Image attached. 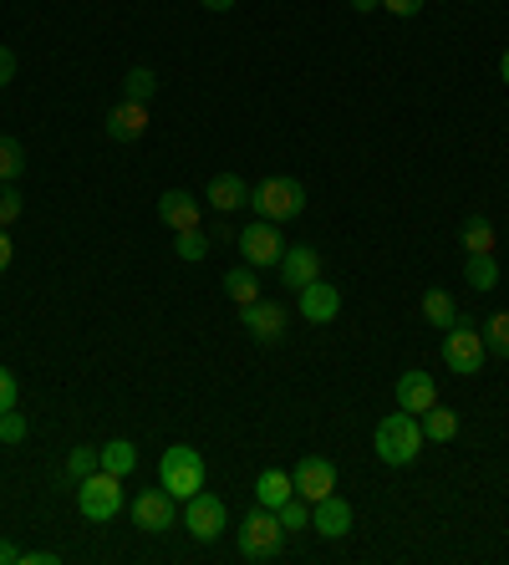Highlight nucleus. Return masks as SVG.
Listing matches in <instances>:
<instances>
[{"label": "nucleus", "mask_w": 509, "mask_h": 565, "mask_svg": "<svg viewBox=\"0 0 509 565\" xmlns=\"http://www.w3.org/2000/svg\"><path fill=\"white\" fill-rule=\"evenodd\" d=\"M158 220L169 224L173 235H179V230H199V224H204V204H199L189 189H169V194H158Z\"/></svg>", "instance_id": "nucleus-13"}, {"label": "nucleus", "mask_w": 509, "mask_h": 565, "mask_svg": "<svg viewBox=\"0 0 509 565\" xmlns=\"http://www.w3.org/2000/svg\"><path fill=\"white\" fill-rule=\"evenodd\" d=\"M97 463H103L107 473H118V479H128V473L138 469V448H132L128 438H113V444L97 448Z\"/></svg>", "instance_id": "nucleus-21"}, {"label": "nucleus", "mask_w": 509, "mask_h": 565, "mask_svg": "<svg viewBox=\"0 0 509 565\" xmlns=\"http://www.w3.org/2000/svg\"><path fill=\"white\" fill-rule=\"evenodd\" d=\"M464 280H469L474 290H495L499 286V260H495V255H469V265H464Z\"/></svg>", "instance_id": "nucleus-26"}, {"label": "nucleus", "mask_w": 509, "mask_h": 565, "mask_svg": "<svg viewBox=\"0 0 509 565\" xmlns=\"http://www.w3.org/2000/svg\"><path fill=\"white\" fill-rule=\"evenodd\" d=\"M499 82L509 87V52H505V62H499Z\"/></svg>", "instance_id": "nucleus-42"}, {"label": "nucleus", "mask_w": 509, "mask_h": 565, "mask_svg": "<svg viewBox=\"0 0 509 565\" xmlns=\"http://www.w3.org/2000/svg\"><path fill=\"white\" fill-rule=\"evenodd\" d=\"M21 169H26V148L0 132V184H15V179H21Z\"/></svg>", "instance_id": "nucleus-27"}, {"label": "nucleus", "mask_w": 509, "mask_h": 565, "mask_svg": "<svg viewBox=\"0 0 509 565\" xmlns=\"http://www.w3.org/2000/svg\"><path fill=\"white\" fill-rule=\"evenodd\" d=\"M372 444H378V459L388 463V469H407V463L423 454V444H428V438H423V418L407 408L388 413V418L378 423V438H372Z\"/></svg>", "instance_id": "nucleus-1"}, {"label": "nucleus", "mask_w": 509, "mask_h": 565, "mask_svg": "<svg viewBox=\"0 0 509 565\" xmlns=\"http://www.w3.org/2000/svg\"><path fill=\"white\" fill-rule=\"evenodd\" d=\"M352 11L357 15H372V11H378V0H352Z\"/></svg>", "instance_id": "nucleus-41"}, {"label": "nucleus", "mask_w": 509, "mask_h": 565, "mask_svg": "<svg viewBox=\"0 0 509 565\" xmlns=\"http://www.w3.org/2000/svg\"><path fill=\"white\" fill-rule=\"evenodd\" d=\"M296 311L306 327H327V321H337V311H341V290L327 286V280H311V286L296 290Z\"/></svg>", "instance_id": "nucleus-12"}, {"label": "nucleus", "mask_w": 509, "mask_h": 565, "mask_svg": "<svg viewBox=\"0 0 509 565\" xmlns=\"http://www.w3.org/2000/svg\"><path fill=\"white\" fill-rule=\"evenodd\" d=\"M224 296H230L235 306L261 301V276H255V265H235V270L224 276Z\"/></svg>", "instance_id": "nucleus-22"}, {"label": "nucleus", "mask_w": 509, "mask_h": 565, "mask_svg": "<svg viewBox=\"0 0 509 565\" xmlns=\"http://www.w3.org/2000/svg\"><path fill=\"white\" fill-rule=\"evenodd\" d=\"M183 530L199 540V545H214V540L230 530V514H224V500H214L210 489H199L194 500H183Z\"/></svg>", "instance_id": "nucleus-7"}, {"label": "nucleus", "mask_w": 509, "mask_h": 565, "mask_svg": "<svg viewBox=\"0 0 509 565\" xmlns=\"http://www.w3.org/2000/svg\"><path fill=\"white\" fill-rule=\"evenodd\" d=\"M286 545V525H280V514L255 504V510L240 520V555L245 561H275Z\"/></svg>", "instance_id": "nucleus-4"}, {"label": "nucleus", "mask_w": 509, "mask_h": 565, "mask_svg": "<svg viewBox=\"0 0 509 565\" xmlns=\"http://www.w3.org/2000/svg\"><path fill=\"white\" fill-rule=\"evenodd\" d=\"M484 347L495 356H509V311H495L484 321Z\"/></svg>", "instance_id": "nucleus-29"}, {"label": "nucleus", "mask_w": 509, "mask_h": 565, "mask_svg": "<svg viewBox=\"0 0 509 565\" xmlns=\"http://www.w3.org/2000/svg\"><path fill=\"white\" fill-rule=\"evenodd\" d=\"M153 93H158L153 66H132L128 77H123V97H128V103H153Z\"/></svg>", "instance_id": "nucleus-25"}, {"label": "nucleus", "mask_w": 509, "mask_h": 565, "mask_svg": "<svg viewBox=\"0 0 509 565\" xmlns=\"http://www.w3.org/2000/svg\"><path fill=\"white\" fill-rule=\"evenodd\" d=\"M240 255H245V265H255V270H265V265H280V255H286V239H280V230H275L271 220H255L245 224L235 235Z\"/></svg>", "instance_id": "nucleus-9"}, {"label": "nucleus", "mask_w": 509, "mask_h": 565, "mask_svg": "<svg viewBox=\"0 0 509 565\" xmlns=\"http://www.w3.org/2000/svg\"><path fill=\"white\" fill-rule=\"evenodd\" d=\"M484 356H489L484 331L474 327L469 316H458L454 327L444 331V362L458 372V377H474V372H484Z\"/></svg>", "instance_id": "nucleus-6"}, {"label": "nucleus", "mask_w": 509, "mask_h": 565, "mask_svg": "<svg viewBox=\"0 0 509 565\" xmlns=\"http://www.w3.org/2000/svg\"><path fill=\"white\" fill-rule=\"evenodd\" d=\"M204 11H214V15H224V11H235V0H199Z\"/></svg>", "instance_id": "nucleus-40"}, {"label": "nucleus", "mask_w": 509, "mask_h": 565, "mask_svg": "<svg viewBox=\"0 0 509 565\" xmlns=\"http://www.w3.org/2000/svg\"><path fill=\"white\" fill-rule=\"evenodd\" d=\"M423 316H428V327L448 331V327H454V321H458V316H464V311H458V306H454V296H448V290H438V286H433V290H423Z\"/></svg>", "instance_id": "nucleus-23"}, {"label": "nucleus", "mask_w": 509, "mask_h": 565, "mask_svg": "<svg viewBox=\"0 0 509 565\" xmlns=\"http://www.w3.org/2000/svg\"><path fill=\"white\" fill-rule=\"evenodd\" d=\"M103 128L113 143H138L148 132V103H128V97H123V103L103 118Z\"/></svg>", "instance_id": "nucleus-14"}, {"label": "nucleus", "mask_w": 509, "mask_h": 565, "mask_svg": "<svg viewBox=\"0 0 509 565\" xmlns=\"http://www.w3.org/2000/svg\"><path fill=\"white\" fill-rule=\"evenodd\" d=\"M26 565H56V551H21Z\"/></svg>", "instance_id": "nucleus-38"}, {"label": "nucleus", "mask_w": 509, "mask_h": 565, "mask_svg": "<svg viewBox=\"0 0 509 565\" xmlns=\"http://www.w3.org/2000/svg\"><path fill=\"white\" fill-rule=\"evenodd\" d=\"M103 469V463H97V448H72V454H66V479H87V473H97Z\"/></svg>", "instance_id": "nucleus-31"}, {"label": "nucleus", "mask_w": 509, "mask_h": 565, "mask_svg": "<svg viewBox=\"0 0 509 565\" xmlns=\"http://www.w3.org/2000/svg\"><path fill=\"white\" fill-rule=\"evenodd\" d=\"M240 327L250 331V342H261V347H275L280 337H286V327H290V311L280 301H250V306H240Z\"/></svg>", "instance_id": "nucleus-8"}, {"label": "nucleus", "mask_w": 509, "mask_h": 565, "mask_svg": "<svg viewBox=\"0 0 509 565\" xmlns=\"http://www.w3.org/2000/svg\"><path fill=\"white\" fill-rule=\"evenodd\" d=\"M11 255H15V245H11V230H0V276L11 270Z\"/></svg>", "instance_id": "nucleus-37"}, {"label": "nucleus", "mask_w": 509, "mask_h": 565, "mask_svg": "<svg viewBox=\"0 0 509 565\" xmlns=\"http://www.w3.org/2000/svg\"><path fill=\"white\" fill-rule=\"evenodd\" d=\"M11 82H15V52L0 46V87H11Z\"/></svg>", "instance_id": "nucleus-36"}, {"label": "nucleus", "mask_w": 509, "mask_h": 565, "mask_svg": "<svg viewBox=\"0 0 509 565\" xmlns=\"http://www.w3.org/2000/svg\"><path fill=\"white\" fill-rule=\"evenodd\" d=\"M204 204H214L220 214H235L250 204V184L240 179V173H214L210 189H204Z\"/></svg>", "instance_id": "nucleus-18"}, {"label": "nucleus", "mask_w": 509, "mask_h": 565, "mask_svg": "<svg viewBox=\"0 0 509 565\" xmlns=\"http://www.w3.org/2000/svg\"><path fill=\"white\" fill-rule=\"evenodd\" d=\"M21 438H26V418H21L15 408H6L0 413V448H15Z\"/></svg>", "instance_id": "nucleus-33"}, {"label": "nucleus", "mask_w": 509, "mask_h": 565, "mask_svg": "<svg viewBox=\"0 0 509 565\" xmlns=\"http://www.w3.org/2000/svg\"><path fill=\"white\" fill-rule=\"evenodd\" d=\"M250 210L271 224H286L306 210V189L296 179H286V173H271V179H261V184L250 189Z\"/></svg>", "instance_id": "nucleus-3"}, {"label": "nucleus", "mask_w": 509, "mask_h": 565, "mask_svg": "<svg viewBox=\"0 0 509 565\" xmlns=\"http://www.w3.org/2000/svg\"><path fill=\"white\" fill-rule=\"evenodd\" d=\"M210 245L214 239L204 235V230H179V235H173V250H179V260H204V255H210Z\"/></svg>", "instance_id": "nucleus-28"}, {"label": "nucleus", "mask_w": 509, "mask_h": 565, "mask_svg": "<svg viewBox=\"0 0 509 565\" xmlns=\"http://www.w3.org/2000/svg\"><path fill=\"white\" fill-rule=\"evenodd\" d=\"M280 280H286L290 290L311 286V280H321V250H311V245H286V255H280Z\"/></svg>", "instance_id": "nucleus-15"}, {"label": "nucleus", "mask_w": 509, "mask_h": 565, "mask_svg": "<svg viewBox=\"0 0 509 565\" xmlns=\"http://www.w3.org/2000/svg\"><path fill=\"white\" fill-rule=\"evenodd\" d=\"M458 245L469 255H495V220L489 214H469L464 230H458Z\"/></svg>", "instance_id": "nucleus-20"}, {"label": "nucleus", "mask_w": 509, "mask_h": 565, "mask_svg": "<svg viewBox=\"0 0 509 565\" xmlns=\"http://www.w3.org/2000/svg\"><path fill=\"white\" fill-rule=\"evenodd\" d=\"M15 561H21V551H15L11 540H0V565H15Z\"/></svg>", "instance_id": "nucleus-39"}, {"label": "nucleus", "mask_w": 509, "mask_h": 565, "mask_svg": "<svg viewBox=\"0 0 509 565\" xmlns=\"http://www.w3.org/2000/svg\"><path fill=\"white\" fill-rule=\"evenodd\" d=\"M275 514H280V525H286V535H290V530H306V525H311V500H300V494H290V500L280 504Z\"/></svg>", "instance_id": "nucleus-30"}, {"label": "nucleus", "mask_w": 509, "mask_h": 565, "mask_svg": "<svg viewBox=\"0 0 509 565\" xmlns=\"http://www.w3.org/2000/svg\"><path fill=\"white\" fill-rule=\"evenodd\" d=\"M454 434H458V413L433 403V408L423 413V438H428V444H448Z\"/></svg>", "instance_id": "nucleus-24"}, {"label": "nucleus", "mask_w": 509, "mask_h": 565, "mask_svg": "<svg viewBox=\"0 0 509 565\" xmlns=\"http://www.w3.org/2000/svg\"><path fill=\"white\" fill-rule=\"evenodd\" d=\"M290 494H296V479H290L286 469H265L261 479H255V504H265V510H280Z\"/></svg>", "instance_id": "nucleus-19"}, {"label": "nucleus", "mask_w": 509, "mask_h": 565, "mask_svg": "<svg viewBox=\"0 0 509 565\" xmlns=\"http://www.w3.org/2000/svg\"><path fill=\"white\" fill-rule=\"evenodd\" d=\"M378 6H382L388 15H403V21H407V15H418V11H423V0H378Z\"/></svg>", "instance_id": "nucleus-35"}, {"label": "nucleus", "mask_w": 509, "mask_h": 565, "mask_svg": "<svg viewBox=\"0 0 509 565\" xmlns=\"http://www.w3.org/2000/svg\"><path fill=\"white\" fill-rule=\"evenodd\" d=\"M433 403H438V382L428 377V372H403V377H397V408H407V413H428Z\"/></svg>", "instance_id": "nucleus-17"}, {"label": "nucleus", "mask_w": 509, "mask_h": 565, "mask_svg": "<svg viewBox=\"0 0 509 565\" xmlns=\"http://www.w3.org/2000/svg\"><path fill=\"white\" fill-rule=\"evenodd\" d=\"M173 494L163 484L158 489H144V494H132V525L144 530V535H169L173 530Z\"/></svg>", "instance_id": "nucleus-10"}, {"label": "nucleus", "mask_w": 509, "mask_h": 565, "mask_svg": "<svg viewBox=\"0 0 509 565\" xmlns=\"http://www.w3.org/2000/svg\"><path fill=\"white\" fill-rule=\"evenodd\" d=\"M77 510H82V520H92V525L118 520L123 514V479L118 473H107V469L87 473V479L77 484Z\"/></svg>", "instance_id": "nucleus-5"}, {"label": "nucleus", "mask_w": 509, "mask_h": 565, "mask_svg": "<svg viewBox=\"0 0 509 565\" xmlns=\"http://www.w3.org/2000/svg\"><path fill=\"white\" fill-rule=\"evenodd\" d=\"M311 530H316V535H327V540L352 535V504L341 500V494H327V500H316V504H311Z\"/></svg>", "instance_id": "nucleus-16"}, {"label": "nucleus", "mask_w": 509, "mask_h": 565, "mask_svg": "<svg viewBox=\"0 0 509 565\" xmlns=\"http://www.w3.org/2000/svg\"><path fill=\"white\" fill-rule=\"evenodd\" d=\"M21 210H26V199L15 194V184H0V230H11L21 220Z\"/></svg>", "instance_id": "nucleus-32"}, {"label": "nucleus", "mask_w": 509, "mask_h": 565, "mask_svg": "<svg viewBox=\"0 0 509 565\" xmlns=\"http://www.w3.org/2000/svg\"><path fill=\"white\" fill-rule=\"evenodd\" d=\"M15 397H21V387H15V372H11V367H0V413L15 408Z\"/></svg>", "instance_id": "nucleus-34"}, {"label": "nucleus", "mask_w": 509, "mask_h": 565, "mask_svg": "<svg viewBox=\"0 0 509 565\" xmlns=\"http://www.w3.org/2000/svg\"><path fill=\"white\" fill-rule=\"evenodd\" d=\"M204 454L199 448H189V444H173V448H163V459H158V484L169 489L173 500H194L199 489H204Z\"/></svg>", "instance_id": "nucleus-2"}, {"label": "nucleus", "mask_w": 509, "mask_h": 565, "mask_svg": "<svg viewBox=\"0 0 509 565\" xmlns=\"http://www.w3.org/2000/svg\"><path fill=\"white\" fill-rule=\"evenodd\" d=\"M290 479H296V494L300 500H327V494H337V463L331 459H321V454H306V459L296 463V473H290Z\"/></svg>", "instance_id": "nucleus-11"}]
</instances>
